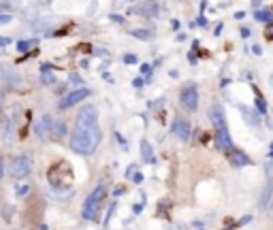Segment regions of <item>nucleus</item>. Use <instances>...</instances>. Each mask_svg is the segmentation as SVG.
Returning a JSON list of instances; mask_svg holds the SVG:
<instances>
[{"label":"nucleus","instance_id":"obj_25","mask_svg":"<svg viewBox=\"0 0 273 230\" xmlns=\"http://www.w3.org/2000/svg\"><path fill=\"white\" fill-rule=\"evenodd\" d=\"M28 47H30V43H28V41H26V43H17V49H20V51H26Z\"/></svg>","mask_w":273,"mask_h":230},{"label":"nucleus","instance_id":"obj_19","mask_svg":"<svg viewBox=\"0 0 273 230\" xmlns=\"http://www.w3.org/2000/svg\"><path fill=\"white\" fill-rule=\"evenodd\" d=\"M256 109H258V113H267V103L263 96H256Z\"/></svg>","mask_w":273,"mask_h":230},{"label":"nucleus","instance_id":"obj_17","mask_svg":"<svg viewBox=\"0 0 273 230\" xmlns=\"http://www.w3.org/2000/svg\"><path fill=\"white\" fill-rule=\"evenodd\" d=\"M241 111H243V115H246V120L250 122V126H254V128H256V126H258V117H254L252 113H250L248 107H241Z\"/></svg>","mask_w":273,"mask_h":230},{"label":"nucleus","instance_id":"obj_7","mask_svg":"<svg viewBox=\"0 0 273 230\" xmlns=\"http://www.w3.org/2000/svg\"><path fill=\"white\" fill-rule=\"evenodd\" d=\"M90 90L88 87H77V90H73V92H68L64 98L60 100V103H58V107L60 109H71V107H75V105H79L81 100H85L90 96Z\"/></svg>","mask_w":273,"mask_h":230},{"label":"nucleus","instance_id":"obj_15","mask_svg":"<svg viewBox=\"0 0 273 230\" xmlns=\"http://www.w3.org/2000/svg\"><path fill=\"white\" fill-rule=\"evenodd\" d=\"M130 34L135 39H139V41H152V37H154L149 30H141V28H137V30H130Z\"/></svg>","mask_w":273,"mask_h":230},{"label":"nucleus","instance_id":"obj_29","mask_svg":"<svg viewBox=\"0 0 273 230\" xmlns=\"http://www.w3.org/2000/svg\"><path fill=\"white\" fill-rule=\"evenodd\" d=\"M111 20H113V21H120V23H124V17H118V15H111Z\"/></svg>","mask_w":273,"mask_h":230},{"label":"nucleus","instance_id":"obj_32","mask_svg":"<svg viewBox=\"0 0 273 230\" xmlns=\"http://www.w3.org/2000/svg\"><path fill=\"white\" fill-rule=\"evenodd\" d=\"M199 26H203V28L207 26V20H205V17H201V20H199Z\"/></svg>","mask_w":273,"mask_h":230},{"label":"nucleus","instance_id":"obj_22","mask_svg":"<svg viewBox=\"0 0 273 230\" xmlns=\"http://www.w3.org/2000/svg\"><path fill=\"white\" fill-rule=\"evenodd\" d=\"M132 181H135V184H141V181H143V175H141V173H139V170H137V173L132 175Z\"/></svg>","mask_w":273,"mask_h":230},{"label":"nucleus","instance_id":"obj_8","mask_svg":"<svg viewBox=\"0 0 273 230\" xmlns=\"http://www.w3.org/2000/svg\"><path fill=\"white\" fill-rule=\"evenodd\" d=\"M171 132L177 134L182 141H190V137H192V124L188 120H184V117H175V122L171 126Z\"/></svg>","mask_w":273,"mask_h":230},{"label":"nucleus","instance_id":"obj_10","mask_svg":"<svg viewBox=\"0 0 273 230\" xmlns=\"http://www.w3.org/2000/svg\"><path fill=\"white\" fill-rule=\"evenodd\" d=\"M139 13L145 17H156V15H160V4L156 0H145L141 4V9H139Z\"/></svg>","mask_w":273,"mask_h":230},{"label":"nucleus","instance_id":"obj_33","mask_svg":"<svg viewBox=\"0 0 273 230\" xmlns=\"http://www.w3.org/2000/svg\"><path fill=\"white\" fill-rule=\"evenodd\" d=\"M128 2H135V0H128Z\"/></svg>","mask_w":273,"mask_h":230},{"label":"nucleus","instance_id":"obj_24","mask_svg":"<svg viewBox=\"0 0 273 230\" xmlns=\"http://www.w3.org/2000/svg\"><path fill=\"white\" fill-rule=\"evenodd\" d=\"M9 21H11V15H0V26H4Z\"/></svg>","mask_w":273,"mask_h":230},{"label":"nucleus","instance_id":"obj_11","mask_svg":"<svg viewBox=\"0 0 273 230\" xmlns=\"http://www.w3.org/2000/svg\"><path fill=\"white\" fill-rule=\"evenodd\" d=\"M229 158H231V162H233L235 167H248V164H250V158H248L243 151L235 149V147L229 151Z\"/></svg>","mask_w":273,"mask_h":230},{"label":"nucleus","instance_id":"obj_2","mask_svg":"<svg viewBox=\"0 0 273 230\" xmlns=\"http://www.w3.org/2000/svg\"><path fill=\"white\" fill-rule=\"evenodd\" d=\"M209 120H211L213 128H216V145H218V149L229 153L231 149H233V139H231V132H229V124H226L224 109L220 107V105H211V107H209Z\"/></svg>","mask_w":273,"mask_h":230},{"label":"nucleus","instance_id":"obj_34","mask_svg":"<svg viewBox=\"0 0 273 230\" xmlns=\"http://www.w3.org/2000/svg\"><path fill=\"white\" fill-rule=\"evenodd\" d=\"M0 11H2V7H0Z\"/></svg>","mask_w":273,"mask_h":230},{"label":"nucleus","instance_id":"obj_30","mask_svg":"<svg viewBox=\"0 0 273 230\" xmlns=\"http://www.w3.org/2000/svg\"><path fill=\"white\" fill-rule=\"evenodd\" d=\"M132 85H135V87H141L143 81H141V79H135V81H132Z\"/></svg>","mask_w":273,"mask_h":230},{"label":"nucleus","instance_id":"obj_3","mask_svg":"<svg viewBox=\"0 0 273 230\" xmlns=\"http://www.w3.org/2000/svg\"><path fill=\"white\" fill-rule=\"evenodd\" d=\"M103 198H105V186L101 184V186H96L94 190L88 194V198L84 200V209H81V215H84L85 220H94L96 213H98V209H101Z\"/></svg>","mask_w":273,"mask_h":230},{"label":"nucleus","instance_id":"obj_9","mask_svg":"<svg viewBox=\"0 0 273 230\" xmlns=\"http://www.w3.org/2000/svg\"><path fill=\"white\" fill-rule=\"evenodd\" d=\"M51 126H54V120H51V115H41L37 124H34V132L39 134L41 139H47L49 137V132H51Z\"/></svg>","mask_w":273,"mask_h":230},{"label":"nucleus","instance_id":"obj_23","mask_svg":"<svg viewBox=\"0 0 273 230\" xmlns=\"http://www.w3.org/2000/svg\"><path fill=\"white\" fill-rule=\"evenodd\" d=\"M141 73L149 77V73H152V66H149V64H143V66H141Z\"/></svg>","mask_w":273,"mask_h":230},{"label":"nucleus","instance_id":"obj_13","mask_svg":"<svg viewBox=\"0 0 273 230\" xmlns=\"http://www.w3.org/2000/svg\"><path fill=\"white\" fill-rule=\"evenodd\" d=\"M66 134V124L64 122H58L51 126V132H49V137L51 139H62Z\"/></svg>","mask_w":273,"mask_h":230},{"label":"nucleus","instance_id":"obj_26","mask_svg":"<svg viewBox=\"0 0 273 230\" xmlns=\"http://www.w3.org/2000/svg\"><path fill=\"white\" fill-rule=\"evenodd\" d=\"M43 81H45V84H51V81H54V75L45 73V77H43Z\"/></svg>","mask_w":273,"mask_h":230},{"label":"nucleus","instance_id":"obj_28","mask_svg":"<svg viewBox=\"0 0 273 230\" xmlns=\"http://www.w3.org/2000/svg\"><path fill=\"white\" fill-rule=\"evenodd\" d=\"M171 28H173V30H179V21L173 20V21H171Z\"/></svg>","mask_w":273,"mask_h":230},{"label":"nucleus","instance_id":"obj_16","mask_svg":"<svg viewBox=\"0 0 273 230\" xmlns=\"http://www.w3.org/2000/svg\"><path fill=\"white\" fill-rule=\"evenodd\" d=\"M254 20L256 21H273V13H269V11H254Z\"/></svg>","mask_w":273,"mask_h":230},{"label":"nucleus","instance_id":"obj_4","mask_svg":"<svg viewBox=\"0 0 273 230\" xmlns=\"http://www.w3.org/2000/svg\"><path fill=\"white\" fill-rule=\"evenodd\" d=\"M273 198V158L265 162V186H263V192H260V198H258V209L260 211H267Z\"/></svg>","mask_w":273,"mask_h":230},{"label":"nucleus","instance_id":"obj_27","mask_svg":"<svg viewBox=\"0 0 273 230\" xmlns=\"http://www.w3.org/2000/svg\"><path fill=\"white\" fill-rule=\"evenodd\" d=\"M4 177V162H2V158H0V179Z\"/></svg>","mask_w":273,"mask_h":230},{"label":"nucleus","instance_id":"obj_1","mask_svg":"<svg viewBox=\"0 0 273 230\" xmlns=\"http://www.w3.org/2000/svg\"><path fill=\"white\" fill-rule=\"evenodd\" d=\"M101 128H98V111L92 105L79 109L75 117V128L71 134V149L79 156H90L101 145Z\"/></svg>","mask_w":273,"mask_h":230},{"label":"nucleus","instance_id":"obj_31","mask_svg":"<svg viewBox=\"0 0 273 230\" xmlns=\"http://www.w3.org/2000/svg\"><path fill=\"white\" fill-rule=\"evenodd\" d=\"M4 73H7V66H2V64H0V79H2Z\"/></svg>","mask_w":273,"mask_h":230},{"label":"nucleus","instance_id":"obj_21","mask_svg":"<svg viewBox=\"0 0 273 230\" xmlns=\"http://www.w3.org/2000/svg\"><path fill=\"white\" fill-rule=\"evenodd\" d=\"M115 139H118V143L122 145V149H126V141H124V137H122L120 132H115Z\"/></svg>","mask_w":273,"mask_h":230},{"label":"nucleus","instance_id":"obj_18","mask_svg":"<svg viewBox=\"0 0 273 230\" xmlns=\"http://www.w3.org/2000/svg\"><path fill=\"white\" fill-rule=\"evenodd\" d=\"M15 192H17V196L21 198V196H26V194L30 192V186H28V184H20V186L15 188Z\"/></svg>","mask_w":273,"mask_h":230},{"label":"nucleus","instance_id":"obj_12","mask_svg":"<svg viewBox=\"0 0 273 230\" xmlns=\"http://www.w3.org/2000/svg\"><path fill=\"white\" fill-rule=\"evenodd\" d=\"M141 156H143V162L147 164H154L156 162V156L152 151V145H149V141H141Z\"/></svg>","mask_w":273,"mask_h":230},{"label":"nucleus","instance_id":"obj_5","mask_svg":"<svg viewBox=\"0 0 273 230\" xmlns=\"http://www.w3.org/2000/svg\"><path fill=\"white\" fill-rule=\"evenodd\" d=\"M9 170L15 179H26V177L32 173V160L28 156H24V153H21V156H15L13 160H11Z\"/></svg>","mask_w":273,"mask_h":230},{"label":"nucleus","instance_id":"obj_6","mask_svg":"<svg viewBox=\"0 0 273 230\" xmlns=\"http://www.w3.org/2000/svg\"><path fill=\"white\" fill-rule=\"evenodd\" d=\"M179 103H182L184 109L188 111H196L199 107V90H196L194 84H186L179 92Z\"/></svg>","mask_w":273,"mask_h":230},{"label":"nucleus","instance_id":"obj_14","mask_svg":"<svg viewBox=\"0 0 273 230\" xmlns=\"http://www.w3.org/2000/svg\"><path fill=\"white\" fill-rule=\"evenodd\" d=\"M4 141L7 145L13 143V120L11 117H4Z\"/></svg>","mask_w":273,"mask_h":230},{"label":"nucleus","instance_id":"obj_20","mask_svg":"<svg viewBox=\"0 0 273 230\" xmlns=\"http://www.w3.org/2000/svg\"><path fill=\"white\" fill-rule=\"evenodd\" d=\"M124 62H126V64H137V56H135V54H128V56L124 58Z\"/></svg>","mask_w":273,"mask_h":230}]
</instances>
